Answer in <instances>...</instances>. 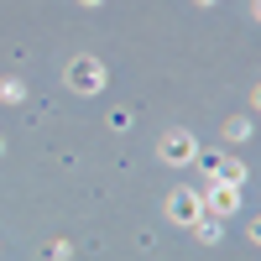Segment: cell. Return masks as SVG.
Wrapping results in <instances>:
<instances>
[{
  "mask_svg": "<svg viewBox=\"0 0 261 261\" xmlns=\"http://www.w3.org/2000/svg\"><path fill=\"white\" fill-rule=\"evenodd\" d=\"M68 84H73V89H79V94H94V89H99V84H105V68H99V63H94V58H79V63H73V68H68Z\"/></svg>",
  "mask_w": 261,
  "mask_h": 261,
  "instance_id": "obj_1",
  "label": "cell"
},
{
  "mask_svg": "<svg viewBox=\"0 0 261 261\" xmlns=\"http://www.w3.org/2000/svg\"><path fill=\"white\" fill-rule=\"evenodd\" d=\"M167 209H172V220H183V225H193L199 220V193H188V188H178L167 199Z\"/></svg>",
  "mask_w": 261,
  "mask_h": 261,
  "instance_id": "obj_2",
  "label": "cell"
},
{
  "mask_svg": "<svg viewBox=\"0 0 261 261\" xmlns=\"http://www.w3.org/2000/svg\"><path fill=\"white\" fill-rule=\"evenodd\" d=\"M162 157H167V162H188V157H193V136H183V130H172V136L162 141Z\"/></svg>",
  "mask_w": 261,
  "mask_h": 261,
  "instance_id": "obj_3",
  "label": "cell"
},
{
  "mask_svg": "<svg viewBox=\"0 0 261 261\" xmlns=\"http://www.w3.org/2000/svg\"><path fill=\"white\" fill-rule=\"evenodd\" d=\"M209 209H214V214H230V209H235V188H214V193H209Z\"/></svg>",
  "mask_w": 261,
  "mask_h": 261,
  "instance_id": "obj_4",
  "label": "cell"
},
{
  "mask_svg": "<svg viewBox=\"0 0 261 261\" xmlns=\"http://www.w3.org/2000/svg\"><path fill=\"white\" fill-rule=\"evenodd\" d=\"M214 172H220V178H230V188L246 183V167H241V162H214Z\"/></svg>",
  "mask_w": 261,
  "mask_h": 261,
  "instance_id": "obj_5",
  "label": "cell"
},
{
  "mask_svg": "<svg viewBox=\"0 0 261 261\" xmlns=\"http://www.w3.org/2000/svg\"><path fill=\"white\" fill-rule=\"evenodd\" d=\"M256 241H261V220H256Z\"/></svg>",
  "mask_w": 261,
  "mask_h": 261,
  "instance_id": "obj_6",
  "label": "cell"
},
{
  "mask_svg": "<svg viewBox=\"0 0 261 261\" xmlns=\"http://www.w3.org/2000/svg\"><path fill=\"white\" fill-rule=\"evenodd\" d=\"M256 16H261V0H256Z\"/></svg>",
  "mask_w": 261,
  "mask_h": 261,
  "instance_id": "obj_7",
  "label": "cell"
},
{
  "mask_svg": "<svg viewBox=\"0 0 261 261\" xmlns=\"http://www.w3.org/2000/svg\"><path fill=\"white\" fill-rule=\"evenodd\" d=\"M256 105H261V89H256Z\"/></svg>",
  "mask_w": 261,
  "mask_h": 261,
  "instance_id": "obj_8",
  "label": "cell"
},
{
  "mask_svg": "<svg viewBox=\"0 0 261 261\" xmlns=\"http://www.w3.org/2000/svg\"><path fill=\"white\" fill-rule=\"evenodd\" d=\"M89 6H99V0H89Z\"/></svg>",
  "mask_w": 261,
  "mask_h": 261,
  "instance_id": "obj_9",
  "label": "cell"
},
{
  "mask_svg": "<svg viewBox=\"0 0 261 261\" xmlns=\"http://www.w3.org/2000/svg\"><path fill=\"white\" fill-rule=\"evenodd\" d=\"M199 6H209V0H199Z\"/></svg>",
  "mask_w": 261,
  "mask_h": 261,
  "instance_id": "obj_10",
  "label": "cell"
}]
</instances>
